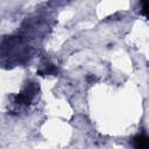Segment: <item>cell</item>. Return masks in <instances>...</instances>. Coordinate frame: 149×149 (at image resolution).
Wrapping results in <instances>:
<instances>
[{
    "mask_svg": "<svg viewBox=\"0 0 149 149\" xmlns=\"http://www.w3.org/2000/svg\"><path fill=\"white\" fill-rule=\"evenodd\" d=\"M133 146L137 149H149V136L136 135L133 139Z\"/></svg>",
    "mask_w": 149,
    "mask_h": 149,
    "instance_id": "1",
    "label": "cell"
},
{
    "mask_svg": "<svg viewBox=\"0 0 149 149\" xmlns=\"http://www.w3.org/2000/svg\"><path fill=\"white\" fill-rule=\"evenodd\" d=\"M141 14L149 19V0H141Z\"/></svg>",
    "mask_w": 149,
    "mask_h": 149,
    "instance_id": "2",
    "label": "cell"
}]
</instances>
